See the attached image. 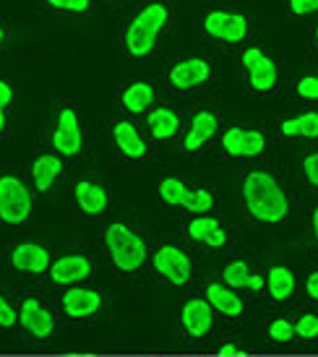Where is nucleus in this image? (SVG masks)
<instances>
[{"mask_svg":"<svg viewBox=\"0 0 318 357\" xmlns=\"http://www.w3.org/2000/svg\"><path fill=\"white\" fill-rule=\"evenodd\" d=\"M219 133H222V109L214 102H201L186 115L183 133L175 141V149L183 157L206 154L211 146H217Z\"/></svg>","mask_w":318,"mask_h":357,"instance_id":"9","label":"nucleus"},{"mask_svg":"<svg viewBox=\"0 0 318 357\" xmlns=\"http://www.w3.org/2000/svg\"><path fill=\"white\" fill-rule=\"evenodd\" d=\"M105 8H112V10H128L133 8L136 3H141V0H100Z\"/></svg>","mask_w":318,"mask_h":357,"instance_id":"39","label":"nucleus"},{"mask_svg":"<svg viewBox=\"0 0 318 357\" xmlns=\"http://www.w3.org/2000/svg\"><path fill=\"white\" fill-rule=\"evenodd\" d=\"M19 324V307L8 292H0V328H13Z\"/></svg>","mask_w":318,"mask_h":357,"instance_id":"36","label":"nucleus"},{"mask_svg":"<svg viewBox=\"0 0 318 357\" xmlns=\"http://www.w3.org/2000/svg\"><path fill=\"white\" fill-rule=\"evenodd\" d=\"M274 133L282 141H318V109H292L274 123Z\"/></svg>","mask_w":318,"mask_h":357,"instance_id":"22","label":"nucleus"},{"mask_svg":"<svg viewBox=\"0 0 318 357\" xmlns=\"http://www.w3.org/2000/svg\"><path fill=\"white\" fill-rule=\"evenodd\" d=\"M94 268H97V261H94L91 253L70 250V253H63V256H58L52 261L47 277L58 287H76V284L86 282L94 274Z\"/></svg>","mask_w":318,"mask_h":357,"instance_id":"17","label":"nucleus"},{"mask_svg":"<svg viewBox=\"0 0 318 357\" xmlns=\"http://www.w3.org/2000/svg\"><path fill=\"white\" fill-rule=\"evenodd\" d=\"M149 261L154 274L169 287H186L193 279V258L188 256V250L175 243H165V245L154 248Z\"/></svg>","mask_w":318,"mask_h":357,"instance_id":"14","label":"nucleus"},{"mask_svg":"<svg viewBox=\"0 0 318 357\" xmlns=\"http://www.w3.org/2000/svg\"><path fill=\"white\" fill-rule=\"evenodd\" d=\"M206 303L214 307V313L225 318H240L243 316V300L232 287L222 284V282H209L206 284Z\"/></svg>","mask_w":318,"mask_h":357,"instance_id":"25","label":"nucleus"},{"mask_svg":"<svg viewBox=\"0 0 318 357\" xmlns=\"http://www.w3.org/2000/svg\"><path fill=\"white\" fill-rule=\"evenodd\" d=\"M102 248L120 274H139L151 258L149 235L128 219H109L102 229Z\"/></svg>","mask_w":318,"mask_h":357,"instance_id":"5","label":"nucleus"},{"mask_svg":"<svg viewBox=\"0 0 318 357\" xmlns=\"http://www.w3.org/2000/svg\"><path fill=\"white\" fill-rule=\"evenodd\" d=\"M295 289H298V277H295V271H292V268L282 266V264L268 268L266 292L274 303H287V300L295 295Z\"/></svg>","mask_w":318,"mask_h":357,"instance_id":"28","label":"nucleus"},{"mask_svg":"<svg viewBox=\"0 0 318 357\" xmlns=\"http://www.w3.org/2000/svg\"><path fill=\"white\" fill-rule=\"evenodd\" d=\"M214 307L204 298H190L180 307V326L193 339H204L214 328Z\"/></svg>","mask_w":318,"mask_h":357,"instance_id":"23","label":"nucleus"},{"mask_svg":"<svg viewBox=\"0 0 318 357\" xmlns=\"http://www.w3.org/2000/svg\"><path fill=\"white\" fill-rule=\"evenodd\" d=\"M162 84L154 79H126L118 86V102L126 118L141 120L159 102Z\"/></svg>","mask_w":318,"mask_h":357,"instance_id":"16","label":"nucleus"},{"mask_svg":"<svg viewBox=\"0 0 318 357\" xmlns=\"http://www.w3.org/2000/svg\"><path fill=\"white\" fill-rule=\"evenodd\" d=\"M305 40H308V50L313 58H318V16L308 21V31H305Z\"/></svg>","mask_w":318,"mask_h":357,"instance_id":"38","label":"nucleus"},{"mask_svg":"<svg viewBox=\"0 0 318 357\" xmlns=\"http://www.w3.org/2000/svg\"><path fill=\"white\" fill-rule=\"evenodd\" d=\"M105 307V292L100 287H66L60 292V310L73 321H86V318L97 316Z\"/></svg>","mask_w":318,"mask_h":357,"instance_id":"21","label":"nucleus"},{"mask_svg":"<svg viewBox=\"0 0 318 357\" xmlns=\"http://www.w3.org/2000/svg\"><path fill=\"white\" fill-rule=\"evenodd\" d=\"M243 60V76H245V91L250 97H274L282 91L285 79H282V63H279L271 52L261 45V42H250L240 50Z\"/></svg>","mask_w":318,"mask_h":357,"instance_id":"10","label":"nucleus"},{"mask_svg":"<svg viewBox=\"0 0 318 357\" xmlns=\"http://www.w3.org/2000/svg\"><path fill=\"white\" fill-rule=\"evenodd\" d=\"M10 42H13V26H10V21L0 19V58L8 52Z\"/></svg>","mask_w":318,"mask_h":357,"instance_id":"37","label":"nucleus"},{"mask_svg":"<svg viewBox=\"0 0 318 357\" xmlns=\"http://www.w3.org/2000/svg\"><path fill=\"white\" fill-rule=\"evenodd\" d=\"M298 172H300L303 185L308 190H313V193H318V146H313V149L305 151V154L300 157Z\"/></svg>","mask_w":318,"mask_h":357,"instance_id":"32","label":"nucleus"},{"mask_svg":"<svg viewBox=\"0 0 318 357\" xmlns=\"http://www.w3.org/2000/svg\"><path fill=\"white\" fill-rule=\"evenodd\" d=\"M16 100L13 81L0 76V139H6L10 130V105Z\"/></svg>","mask_w":318,"mask_h":357,"instance_id":"31","label":"nucleus"},{"mask_svg":"<svg viewBox=\"0 0 318 357\" xmlns=\"http://www.w3.org/2000/svg\"><path fill=\"white\" fill-rule=\"evenodd\" d=\"M219 352H225V355H232V352H240V347H235V344H222V347H219Z\"/></svg>","mask_w":318,"mask_h":357,"instance_id":"42","label":"nucleus"},{"mask_svg":"<svg viewBox=\"0 0 318 357\" xmlns=\"http://www.w3.org/2000/svg\"><path fill=\"white\" fill-rule=\"evenodd\" d=\"M310 229H313V238L318 240V204L310 208Z\"/></svg>","mask_w":318,"mask_h":357,"instance_id":"41","label":"nucleus"},{"mask_svg":"<svg viewBox=\"0 0 318 357\" xmlns=\"http://www.w3.org/2000/svg\"><path fill=\"white\" fill-rule=\"evenodd\" d=\"M261 29L259 13L243 0H206L196 16V31L209 52H240L256 42Z\"/></svg>","mask_w":318,"mask_h":357,"instance_id":"1","label":"nucleus"},{"mask_svg":"<svg viewBox=\"0 0 318 357\" xmlns=\"http://www.w3.org/2000/svg\"><path fill=\"white\" fill-rule=\"evenodd\" d=\"M243 208L253 222L266 227H285L295 217V199L277 169L259 162L245 169L240 183Z\"/></svg>","mask_w":318,"mask_h":357,"instance_id":"3","label":"nucleus"},{"mask_svg":"<svg viewBox=\"0 0 318 357\" xmlns=\"http://www.w3.org/2000/svg\"><path fill=\"white\" fill-rule=\"evenodd\" d=\"M219 204L217 188L214 185H206V183H190L188 199H186V206L183 211L188 217H204V214H211Z\"/></svg>","mask_w":318,"mask_h":357,"instance_id":"29","label":"nucleus"},{"mask_svg":"<svg viewBox=\"0 0 318 357\" xmlns=\"http://www.w3.org/2000/svg\"><path fill=\"white\" fill-rule=\"evenodd\" d=\"M266 337L277 344H289L295 339V321H289L287 316H274L266 324Z\"/></svg>","mask_w":318,"mask_h":357,"instance_id":"33","label":"nucleus"},{"mask_svg":"<svg viewBox=\"0 0 318 357\" xmlns=\"http://www.w3.org/2000/svg\"><path fill=\"white\" fill-rule=\"evenodd\" d=\"M222 282L232 289H250L259 292L264 289V277L256 274L245 258H232L222 266Z\"/></svg>","mask_w":318,"mask_h":357,"instance_id":"24","label":"nucleus"},{"mask_svg":"<svg viewBox=\"0 0 318 357\" xmlns=\"http://www.w3.org/2000/svg\"><path fill=\"white\" fill-rule=\"evenodd\" d=\"M100 6V0H37V8L52 19H86Z\"/></svg>","mask_w":318,"mask_h":357,"instance_id":"26","label":"nucleus"},{"mask_svg":"<svg viewBox=\"0 0 318 357\" xmlns=\"http://www.w3.org/2000/svg\"><path fill=\"white\" fill-rule=\"evenodd\" d=\"M188 190H190V183L186 178H180L178 172H167L157 183L159 201L167 208H175V211H183L186 199H188Z\"/></svg>","mask_w":318,"mask_h":357,"instance_id":"27","label":"nucleus"},{"mask_svg":"<svg viewBox=\"0 0 318 357\" xmlns=\"http://www.w3.org/2000/svg\"><path fill=\"white\" fill-rule=\"evenodd\" d=\"M285 8L292 19H300L308 24L318 16V0H285Z\"/></svg>","mask_w":318,"mask_h":357,"instance_id":"34","label":"nucleus"},{"mask_svg":"<svg viewBox=\"0 0 318 357\" xmlns=\"http://www.w3.org/2000/svg\"><path fill=\"white\" fill-rule=\"evenodd\" d=\"M305 295H308L310 300H316L318 303V268L310 274L308 279H305Z\"/></svg>","mask_w":318,"mask_h":357,"instance_id":"40","label":"nucleus"},{"mask_svg":"<svg viewBox=\"0 0 318 357\" xmlns=\"http://www.w3.org/2000/svg\"><path fill=\"white\" fill-rule=\"evenodd\" d=\"M66 167H68V162L60 157L58 151H52L50 146L37 149L31 154L24 172H26V180H29L31 190L37 193V199L52 196L55 185L66 178Z\"/></svg>","mask_w":318,"mask_h":357,"instance_id":"12","label":"nucleus"},{"mask_svg":"<svg viewBox=\"0 0 318 357\" xmlns=\"http://www.w3.org/2000/svg\"><path fill=\"white\" fill-rule=\"evenodd\" d=\"M16 307H19V326L31 339L45 342V339L52 337V331H55V316H52V310L47 307V303L40 295H24V298H19Z\"/></svg>","mask_w":318,"mask_h":357,"instance_id":"18","label":"nucleus"},{"mask_svg":"<svg viewBox=\"0 0 318 357\" xmlns=\"http://www.w3.org/2000/svg\"><path fill=\"white\" fill-rule=\"evenodd\" d=\"M10 266L16 268L19 274H26V277H42L47 274L52 266V250L47 245H42L37 240H19L8 253Z\"/></svg>","mask_w":318,"mask_h":357,"instance_id":"20","label":"nucleus"},{"mask_svg":"<svg viewBox=\"0 0 318 357\" xmlns=\"http://www.w3.org/2000/svg\"><path fill=\"white\" fill-rule=\"evenodd\" d=\"M70 201H73L81 219L97 222V219L107 217L109 208H112V190L97 175L79 172L70 183Z\"/></svg>","mask_w":318,"mask_h":357,"instance_id":"11","label":"nucleus"},{"mask_svg":"<svg viewBox=\"0 0 318 357\" xmlns=\"http://www.w3.org/2000/svg\"><path fill=\"white\" fill-rule=\"evenodd\" d=\"M214 149L229 162H261L271 149V133L259 123H232L222 128Z\"/></svg>","mask_w":318,"mask_h":357,"instance_id":"8","label":"nucleus"},{"mask_svg":"<svg viewBox=\"0 0 318 357\" xmlns=\"http://www.w3.org/2000/svg\"><path fill=\"white\" fill-rule=\"evenodd\" d=\"M183 235L188 243L201 245L209 250H225L229 245V229L214 214H204V217H188L183 225Z\"/></svg>","mask_w":318,"mask_h":357,"instance_id":"19","label":"nucleus"},{"mask_svg":"<svg viewBox=\"0 0 318 357\" xmlns=\"http://www.w3.org/2000/svg\"><path fill=\"white\" fill-rule=\"evenodd\" d=\"M289 97L303 105H313L318 102V63H313L310 68L300 70L295 79L289 81Z\"/></svg>","mask_w":318,"mask_h":357,"instance_id":"30","label":"nucleus"},{"mask_svg":"<svg viewBox=\"0 0 318 357\" xmlns=\"http://www.w3.org/2000/svg\"><path fill=\"white\" fill-rule=\"evenodd\" d=\"M109 139H112V146L126 162H149L151 159V141L146 136V130L141 128L133 118H126L120 115L109 123Z\"/></svg>","mask_w":318,"mask_h":357,"instance_id":"13","label":"nucleus"},{"mask_svg":"<svg viewBox=\"0 0 318 357\" xmlns=\"http://www.w3.org/2000/svg\"><path fill=\"white\" fill-rule=\"evenodd\" d=\"M47 146L58 151L66 162H79L86 154V128H84V118H81L76 102L58 100L52 105Z\"/></svg>","mask_w":318,"mask_h":357,"instance_id":"7","label":"nucleus"},{"mask_svg":"<svg viewBox=\"0 0 318 357\" xmlns=\"http://www.w3.org/2000/svg\"><path fill=\"white\" fill-rule=\"evenodd\" d=\"M219 55L209 50L183 52L165 63L162 68V86L175 100H190L204 91H211L219 81Z\"/></svg>","mask_w":318,"mask_h":357,"instance_id":"4","label":"nucleus"},{"mask_svg":"<svg viewBox=\"0 0 318 357\" xmlns=\"http://www.w3.org/2000/svg\"><path fill=\"white\" fill-rule=\"evenodd\" d=\"M178 3L175 0H141L123 16L120 52L126 58H149L175 34Z\"/></svg>","mask_w":318,"mask_h":357,"instance_id":"2","label":"nucleus"},{"mask_svg":"<svg viewBox=\"0 0 318 357\" xmlns=\"http://www.w3.org/2000/svg\"><path fill=\"white\" fill-rule=\"evenodd\" d=\"M295 339H303V342L318 339V313H303L295 321Z\"/></svg>","mask_w":318,"mask_h":357,"instance_id":"35","label":"nucleus"},{"mask_svg":"<svg viewBox=\"0 0 318 357\" xmlns=\"http://www.w3.org/2000/svg\"><path fill=\"white\" fill-rule=\"evenodd\" d=\"M37 193L31 190L26 172L16 167H0V227H26L34 219Z\"/></svg>","mask_w":318,"mask_h":357,"instance_id":"6","label":"nucleus"},{"mask_svg":"<svg viewBox=\"0 0 318 357\" xmlns=\"http://www.w3.org/2000/svg\"><path fill=\"white\" fill-rule=\"evenodd\" d=\"M186 123V109L175 102L159 100L154 107L141 118V128L146 130L151 144H172L180 139Z\"/></svg>","mask_w":318,"mask_h":357,"instance_id":"15","label":"nucleus"}]
</instances>
